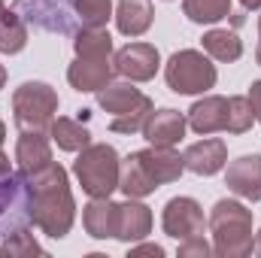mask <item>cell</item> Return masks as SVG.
I'll return each instance as SVG.
<instances>
[{
    "label": "cell",
    "mask_w": 261,
    "mask_h": 258,
    "mask_svg": "<svg viewBox=\"0 0 261 258\" xmlns=\"http://www.w3.org/2000/svg\"><path fill=\"white\" fill-rule=\"evenodd\" d=\"M116 222H119V203H113L110 197H91V203L82 210V225L94 240L116 237Z\"/></svg>",
    "instance_id": "obj_17"
},
{
    "label": "cell",
    "mask_w": 261,
    "mask_h": 258,
    "mask_svg": "<svg viewBox=\"0 0 261 258\" xmlns=\"http://www.w3.org/2000/svg\"><path fill=\"white\" fill-rule=\"evenodd\" d=\"M255 58H258V64H261V46H258V52H255Z\"/></svg>",
    "instance_id": "obj_35"
},
{
    "label": "cell",
    "mask_w": 261,
    "mask_h": 258,
    "mask_svg": "<svg viewBox=\"0 0 261 258\" xmlns=\"http://www.w3.org/2000/svg\"><path fill=\"white\" fill-rule=\"evenodd\" d=\"M24 179L31 192V222L49 237H58V240L67 237L76 216V203L67 186V170L52 161L34 173H24Z\"/></svg>",
    "instance_id": "obj_1"
},
{
    "label": "cell",
    "mask_w": 261,
    "mask_h": 258,
    "mask_svg": "<svg viewBox=\"0 0 261 258\" xmlns=\"http://www.w3.org/2000/svg\"><path fill=\"white\" fill-rule=\"evenodd\" d=\"M73 173L79 179V186L85 189V194L91 197H110L119 189V173H122V161L119 152L107 143L97 146H85L73 164Z\"/></svg>",
    "instance_id": "obj_5"
},
{
    "label": "cell",
    "mask_w": 261,
    "mask_h": 258,
    "mask_svg": "<svg viewBox=\"0 0 261 258\" xmlns=\"http://www.w3.org/2000/svg\"><path fill=\"white\" fill-rule=\"evenodd\" d=\"M243 9H261V0H240Z\"/></svg>",
    "instance_id": "obj_32"
},
{
    "label": "cell",
    "mask_w": 261,
    "mask_h": 258,
    "mask_svg": "<svg viewBox=\"0 0 261 258\" xmlns=\"http://www.w3.org/2000/svg\"><path fill=\"white\" fill-rule=\"evenodd\" d=\"M24 43H28V28H24L21 15L0 0V52L15 55L24 49Z\"/></svg>",
    "instance_id": "obj_21"
},
{
    "label": "cell",
    "mask_w": 261,
    "mask_h": 258,
    "mask_svg": "<svg viewBox=\"0 0 261 258\" xmlns=\"http://www.w3.org/2000/svg\"><path fill=\"white\" fill-rule=\"evenodd\" d=\"M113 70L116 67H113L110 58H79L76 55V61L67 70V79L76 91H100V88L110 85Z\"/></svg>",
    "instance_id": "obj_14"
},
{
    "label": "cell",
    "mask_w": 261,
    "mask_h": 258,
    "mask_svg": "<svg viewBox=\"0 0 261 258\" xmlns=\"http://www.w3.org/2000/svg\"><path fill=\"white\" fill-rule=\"evenodd\" d=\"M73 49L79 58H110L113 55V37L103 28H85L76 34Z\"/></svg>",
    "instance_id": "obj_24"
},
{
    "label": "cell",
    "mask_w": 261,
    "mask_h": 258,
    "mask_svg": "<svg viewBox=\"0 0 261 258\" xmlns=\"http://www.w3.org/2000/svg\"><path fill=\"white\" fill-rule=\"evenodd\" d=\"M258 34H261V21H258Z\"/></svg>",
    "instance_id": "obj_37"
},
{
    "label": "cell",
    "mask_w": 261,
    "mask_h": 258,
    "mask_svg": "<svg viewBox=\"0 0 261 258\" xmlns=\"http://www.w3.org/2000/svg\"><path fill=\"white\" fill-rule=\"evenodd\" d=\"M255 122L252 104L249 97H228V119H225V131L228 134H246Z\"/></svg>",
    "instance_id": "obj_26"
},
{
    "label": "cell",
    "mask_w": 261,
    "mask_h": 258,
    "mask_svg": "<svg viewBox=\"0 0 261 258\" xmlns=\"http://www.w3.org/2000/svg\"><path fill=\"white\" fill-rule=\"evenodd\" d=\"M18 12L31 24L52 31V34H79L82 31L73 0H21Z\"/></svg>",
    "instance_id": "obj_9"
},
{
    "label": "cell",
    "mask_w": 261,
    "mask_h": 258,
    "mask_svg": "<svg viewBox=\"0 0 261 258\" xmlns=\"http://www.w3.org/2000/svg\"><path fill=\"white\" fill-rule=\"evenodd\" d=\"M158 64H161V55L155 46L149 43H128L125 49L116 52L113 58V67L119 76H125L130 82H149L155 73H158Z\"/></svg>",
    "instance_id": "obj_11"
},
{
    "label": "cell",
    "mask_w": 261,
    "mask_h": 258,
    "mask_svg": "<svg viewBox=\"0 0 261 258\" xmlns=\"http://www.w3.org/2000/svg\"><path fill=\"white\" fill-rule=\"evenodd\" d=\"M225 186L246 200H261V155H240L228 164Z\"/></svg>",
    "instance_id": "obj_12"
},
{
    "label": "cell",
    "mask_w": 261,
    "mask_h": 258,
    "mask_svg": "<svg viewBox=\"0 0 261 258\" xmlns=\"http://www.w3.org/2000/svg\"><path fill=\"white\" fill-rule=\"evenodd\" d=\"M3 140H6V125L0 122V146H3Z\"/></svg>",
    "instance_id": "obj_33"
},
{
    "label": "cell",
    "mask_w": 261,
    "mask_h": 258,
    "mask_svg": "<svg viewBox=\"0 0 261 258\" xmlns=\"http://www.w3.org/2000/svg\"><path fill=\"white\" fill-rule=\"evenodd\" d=\"M182 12L195 24H216V21L228 18L231 0H182Z\"/></svg>",
    "instance_id": "obj_25"
},
{
    "label": "cell",
    "mask_w": 261,
    "mask_h": 258,
    "mask_svg": "<svg viewBox=\"0 0 261 258\" xmlns=\"http://www.w3.org/2000/svg\"><path fill=\"white\" fill-rule=\"evenodd\" d=\"M213 252L222 258H240L252 252V213L237 200H219L210 213Z\"/></svg>",
    "instance_id": "obj_3"
},
{
    "label": "cell",
    "mask_w": 261,
    "mask_h": 258,
    "mask_svg": "<svg viewBox=\"0 0 261 258\" xmlns=\"http://www.w3.org/2000/svg\"><path fill=\"white\" fill-rule=\"evenodd\" d=\"M152 231V210L146 203H140L137 197H128L125 203H119V222H116V240H143Z\"/></svg>",
    "instance_id": "obj_16"
},
{
    "label": "cell",
    "mask_w": 261,
    "mask_h": 258,
    "mask_svg": "<svg viewBox=\"0 0 261 258\" xmlns=\"http://www.w3.org/2000/svg\"><path fill=\"white\" fill-rule=\"evenodd\" d=\"M213 252V246L203 240V234H197V237H189V240H182V246H179V258H192V255H200L206 258Z\"/></svg>",
    "instance_id": "obj_28"
},
{
    "label": "cell",
    "mask_w": 261,
    "mask_h": 258,
    "mask_svg": "<svg viewBox=\"0 0 261 258\" xmlns=\"http://www.w3.org/2000/svg\"><path fill=\"white\" fill-rule=\"evenodd\" d=\"M249 104H252V113H255V122H261V82H252L249 85Z\"/></svg>",
    "instance_id": "obj_29"
},
{
    "label": "cell",
    "mask_w": 261,
    "mask_h": 258,
    "mask_svg": "<svg viewBox=\"0 0 261 258\" xmlns=\"http://www.w3.org/2000/svg\"><path fill=\"white\" fill-rule=\"evenodd\" d=\"M203 52L210 55V58H216V61H237L240 55H243V43H240V37L234 34V31H210L206 37H203Z\"/></svg>",
    "instance_id": "obj_23"
},
{
    "label": "cell",
    "mask_w": 261,
    "mask_h": 258,
    "mask_svg": "<svg viewBox=\"0 0 261 258\" xmlns=\"http://www.w3.org/2000/svg\"><path fill=\"white\" fill-rule=\"evenodd\" d=\"M225 119H228V97H219V94H210L203 100H197L195 107L189 110V125L195 134H216V131H225Z\"/></svg>",
    "instance_id": "obj_18"
},
{
    "label": "cell",
    "mask_w": 261,
    "mask_h": 258,
    "mask_svg": "<svg viewBox=\"0 0 261 258\" xmlns=\"http://www.w3.org/2000/svg\"><path fill=\"white\" fill-rule=\"evenodd\" d=\"M255 249H258V252H261V234H258V243H255Z\"/></svg>",
    "instance_id": "obj_36"
},
{
    "label": "cell",
    "mask_w": 261,
    "mask_h": 258,
    "mask_svg": "<svg viewBox=\"0 0 261 258\" xmlns=\"http://www.w3.org/2000/svg\"><path fill=\"white\" fill-rule=\"evenodd\" d=\"M164 234L173 240H189L203 234V210L195 197H173L164 207Z\"/></svg>",
    "instance_id": "obj_10"
},
{
    "label": "cell",
    "mask_w": 261,
    "mask_h": 258,
    "mask_svg": "<svg viewBox=\"0 0 261 258\" xmlns=\"http://www.w3.org/2000/svg\"><path fill=\"white\" fill-rule=\"evenodd\" d=\"M152 0H119L116 24L125 37H143L152 28Z\"/></svg>",
    "instance_id": "obj_20"
},
{
    "label": "cell",
    "mask_w": 261,
    "mask_h": 258,
    "mask_svg": "<svg viewBox=\"0 0 261 258\" xmlns=\"http://www.w3.org/2000/svg\"><path fill=\"white\" fill-rule=\"evenodd\" d=\"M164 79L176 94H203L216 85V64H210V58L197 49H182L170 55Z\"/></svg>",
    "instance_id": "obj_7"
},
{
    "label": "cell",
    "mask_w": 261,
    "mask_h": 258,
    "mask_svg": "<svg viewBox=\"0 0 261 258\" xmlns=\"http://www.w3.org/2000/svg\"><path fill=\"white\" fill-rule=\"evenodd\" d=\"M49 134L58 143V149H64V152H82L91 143V134L79 119H55Z\"/></svg>",
    "instance_id": "obj_22"
},
{
    "label": "cell",
    "mask_w": 261,
    "mask_h": 258,
    "mask_svg": "<svg viewBox=\"0 0 261 258\" xmlns=\"http://www.w3.org/2000/svg\"><path fill=\"white\" fill-rule=\"evenodd\" d=\"M97 104L100 110H107L113 119H110V131L116 134H137L143 131L146 119L152 116V100L137 91L130 82H110L107 88L97 91Z\"/></svg>",
    "instance_id": "obj_4"
},
{
    "label": "cell",
    "mask_w": 261,
    "mask_h": 258,
    "mask_svg": "<svg viewBox=\"0 0 261 258\" xmlns=\"http://www.w3.org/2000/svg\"><path fill=\"white\" fill-rule=\"evenodd\" d=\"M3 82H6V70L0 67V88H3Z\"/></svg>",
    "instance_id": "obj_34"
},
{
    "label": "cell",
    "mask_w": 261,
    "mask_h": 258,
    "mask_svg": "<svg viewBox=\"0 0 261 258\" xmlns=\"http://www.w3.org/2000/svg\"><path fill=\"white\" fill-rule=\"evenodd\" d=\"M186 119L182 113L176 110H152V116L146 119L143 125V137L152 143V146H176L182 137H186Z\"/></svg>",
    "instance_id": "obj_15"
},
{
    "label": "cell",
    "mask_w": 261,
    "mask_h": 258,
    "mask_svg": "<svg viewBox=\"0 0 261 258\" xmlns=\"http://www.w3.org/2000/svg\"><path fill=\"white\" fill-rule=\"evenodd\" d=\"M9 173H12V167H9V158L0 152V179H3V176H9Z\"/></svg>",
    "instance_id": "obj_31"
},
{
    "label": "cell",
    "mask_w": 261,
    "mask_h": 258,
    "mask_svg": "<svg viewBox=\"0 0 261 258\" xmlns=\"http://www.w3.org/2000/svg\"><path fill=\"white\" fill-rule=\"evenodd\" d=\"M182 170H186V164H182L179 152H173V146H149L122 161L119 189L128 197H146L158 186L176 183Z\"/></svg>",
    "instance_id": "obj_2"
},
{
    "label": "cell",
    "mask_w": 261,
    "mask_h": 258,
    "mask_svg": "<svg viewBox=\"0 0 261 258\" xmlns=\"http://www.w3.org/2000/svg\"><path fill=\"white\" fill-rule=\"evenodd\" d=\"M225 161H228V146H225L222 140H216V137L200 140V143H192V146L186 149V155H182L186 170H192L197 176H213V173H219V170L225 167Z\"/></svg>",
    "instance_id": "obj_13"
},
{
    "label": "cell",
    "mask_w": 261,
    "mask_h": 258,
    "mask_svg": "<svg viewBox=\"0 0 261 258\" xmlns=\"http://www.w3.org/2000/svg\"><path fill=\"white\" fill-rule=\"evenodd\" d=\"M12 113H15V125L21 131L46 134L58 113V94L46 82H21L12 94Z\"/></svg>",
    "instance_id": "obj_6"
},
{
    "label": "cell",
    "mask_w": 261,
    "mask_h": 258,
    "mask_svg": "<svg viewBox=\"0 0 261 258\" xmlns=\"http://www.w3.org/2000/svg\"><path fill=\"white\" fill-rule=\"evenodd\" d=\"M15 161H18L21 173H34V170L52 164V149H49L46 134H40V131H21L18 143H15Z\"/></svg>",
    "instance_id": "obj_19"
},
{
    "label": "cell",
    "mask_w": 261,
    "mask_h": 258,
    "mask_svg": "<svg viewBox=\"0 0 261 258\" xmlns=\"http://www.w3.org/2000/svg\"><path fill=\"white\" fill-rule=\"evenodd\" d=\"M31 225V192L24 173L12 170L0 179V243Z\"/></svg>",
    "instance_id": "obj_8"
},
{
    "label": "cell",
    "mask_w": 261,
    "mask_h": 258,
    "mask_svg": "<svg viewBox=\"0 0 261 258\" xmlns=\"http://www.w3.org/2000/svg\"><path fill=\"white\" fill-rule=\"evenodd\" d=\"M130 255H164V249H161V246H158V243H143V246H134V249H130Z\"/></svg>",
    "instance_id": "obj_30"
},
{
    "label": "cell",
    "mask_w": 261,
    "mask_h": 258,
    "mask_svg": "<svg viewBox=\"0 0 261 258\" xmlns=\"http://www.w3.org/2000/svg\"><path fill=\"white\" fill-rule=\"evenodd\" d=\"M40 252H43V246L34 240V234H28V228L0 243V255H40Z\"/></svg>",
    "instance_id": "obj_27"
}]
</instances>
